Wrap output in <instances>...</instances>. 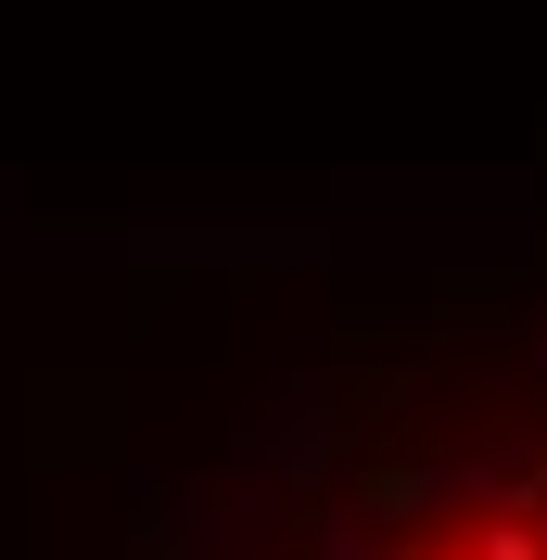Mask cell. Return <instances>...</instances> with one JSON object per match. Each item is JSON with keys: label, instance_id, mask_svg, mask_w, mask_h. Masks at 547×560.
I'll return each instance as SVG.
<instances>
[{"label": "cell", "instance_id": "1", "mask_svg": "<svg viewBox=\"0 0 547 560\" xmlns=\"http://www.w3.org/2000/svg\"><path fill=\"white\" fill-rule=\"evenodd\" d=\"M370 560H547V446L433 485L395 535H370Z\"/></svg>", "mask_w": 547, "mask_h": 560}]
</instances>
